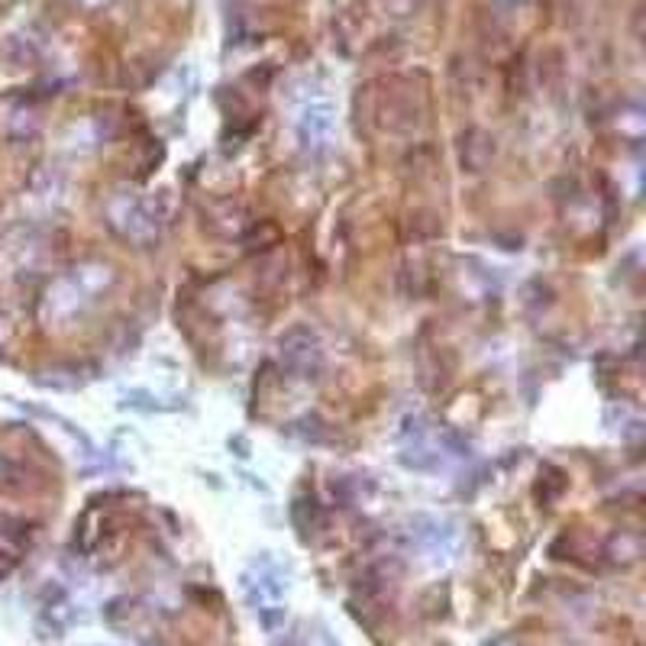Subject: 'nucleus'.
Masks as SVG:
<instances>
[{"label": "nucleus", "mask_w": 646, "mask_h": 646, "mask_svg": "<svg viewBox=\"0 0 646 646\" xmlns=\"http://www.w3.org/2000/svg\"><path fill=\"white\" fill-rule=\"evenodd\" d=\"M298 139H301V146L311 155L326 152L333 146V114H330L326 104H311V107L301 110V117H298Z\"/></svg>", "instance_id": "423d86ee"}, {"label": "nucleus", "mask_w": 646, "mask_h": 646, "mask_svg": "<svg viewBox=\"0 0 646 646\" xmlns=\"http://www.w3.org/2000/svg\"><path fill=\"white\" fill-rule=\"evenodd\" d=\"M278 356H281V366L298 378H314L323 369L321 340L311 330H291L281 340Z\"/></svg>", "instance_id": "39448f33"}, {"label": "nucleus", "mask_w": 646, "mask_h": 646, "mask_svg": "<svg viewBox=\"0 0 646 646\" xmlns=\"http://www.w3.org/2000/svg\"><path fill=\"white\" fill-rule=\"evenodd\" d=\"M321 646H343V644H340V640H333L326 631H321Z\"/></svg>", "instance_id": "6e6552de"}, {"label": "nucleus", "mask_w": 646, "mask_h": 646, "mask_svg": "<svg viewBox=\"0 0 646 646\" xmlns=\"http://www.w3.org/2000/svg\"><path fill=\"white\" fill-rule=\"evenodd\" d=\"M411 540L430 566H446L460 553V527L453 520L420 514L411 520Z\"/></svg>", "instance_id": "f257e3e1"}, {"label": "nucleus", "mask_w": 646, "mask_h": 646, "mask_svg": "<svg viewBox=\"0 0 646 646\" xmlns=\"http://www.w3.org/2000/svg\"><path fill=\"white\" fill-rule=\"evenodd\" d=\"M288 582L281 575L272 559H256L252 569L243 572V592H246V601L252 604L256 614H266V611H276L281 607V595H284Z\"/></svg>", "instance_id": "20e7f679"}, {"label": "nucleus", "mask_w": 646, "mask_h": 646, "mask_svg": "<svg viewBox=\"0 0 646 646\" xmlns=\"http://www.w3.org/2000/svg\"><path fill=\"white\" fill-rule=\"evenodd\" d=\"M107 278L110 276L91 281V269H82V272H75V276L55 281V284L49 288L46 304H43V314H46L49 321H52V317H55V321H65V317H72L75 311H82V308L91 301V294L97 291V288H100V281H107Z\"/></svg>", "instance_id": "7ed1b4c3"}, {"label": "nucleus", "mask_w": 646, "mask_h": 646, "mask_svg": "<svg viewBox=\"0 0 646 646\" xmlns=\"http://www.w3.org/2000/svg\"><path fill=\"white\" fill-rule=\"evenodd\" d=\"M107 220L110 227L133 239V243H149L159 233V214L152 211L149 201L133 197V194H120L107 204Z\"/></svg>", "instance_id": "f03ea898"}, {"label": "nucleus", "mask_w": 646, "mask_h": 646, "mask_svg": "<svg viewBox=\"0 0 646 646\" xmlns=\"http://www.w3.org/2000/svg\"><path fill=\"white\" fill-rule=\"evenodd\" d=\"M488 646H524L517 637H498V640H492Z\"/></svg>", "instance_id": "0eeeda50"}]
</instances>
